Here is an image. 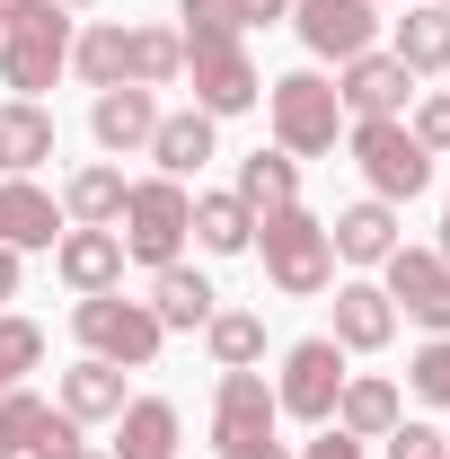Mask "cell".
<instances>
[{
    "label": "cell",
    "instance_id": "1",
    "mask_svg": "<svg viewBox=\"0 0 450 459\" xmlns=\"http://www.w3.org/2000/svg\"><path fill=\"white\" fill-rule=\"evenodd\" d=\"M256 256H265V283L282 300H318L336 283V247H327V221L282 204V212H256Z\"/></svg>",
    "mask_w": 450,
    "mask_h": 459
},
{
    "label": "cell",
    "instance_id": "2",
    "mask_svg": "<svg viewBox=\"0 0 450 459\" xmlns=\"http://www.w3.org/2000/svg\"><path fill=\"white\" fill-rule=\"evenodd\" d=\"M265 115H274V151H291V160H327L336 133H344V107H336V80L327 71L265 80Z\"/></svg>",
    "mask_w": 450,
    "mask_h": 459
},
{
    "label": "cell",
    "instance_id": "3",
    "mask_svg": "<svg viewBox=\"0 0 450 459\" xmlns=\"http://www.w3.org/2000/svg\"><path fill=\"white\" fill-rule=\"evenodd\" d=\"M186 212H195V195L177 186V177H142V186H124V221H115V238H124V256L133 265H177V247L195 238L186 230Z\"/></svg>",
    "mask_w": 450,
    "mask_h": 459
},
{
    "label": "cell",
    "instance_id": "4",
    "mask_svg": "<svg viewBox=\"0 0 450 459\" xmlns=\"http://www.w3.org/2000/svg\"><path fill=\"white\" fill-rule=\"evenodd\" d=\"M344 142H353V169L371 177L380 204H415V195L433 186V151L406 133V115H371V124H353Z\"/></svg>",
    "mask_w": 450,
    "mask_h": 459
},
{
    "label": "cell",
    "instance_id": "5",
    "mask_svg": "<svg viewBox=\"0 0 450 459\" xmlns=\"http://www.w3.org/2000/svg\"><path fill=\"white\" fill-rule=\"evenodd\" d=\"M71 327H80V344H89L98 362H115V371H151L160 344H169V327L151 318V300H115V291H89V300L71 309Z\"/></svg>",
    "mask_w": 450,
    "mask_h": 459
},
{
    "label": "cell",
    "instance_id": "6",
    "mask_svg": "<svg viewBox=\"0 0 450 459\" xmlns=\"http://www.w3.org/2000/svg\"><path fill=\"white\" fill-rule=\"evenodd\" d=\"M212 442H221V459H291L282 451V406H274V389H265V371H221Z\"/></svg>",
    "mask_w": 450,
    "mask_h": 459
},
{
    "label": "cell",
    "instance_id": "7",
    "mask_svg": "<svg viewBox=\"0 0 450 459\" xmlns=\"http://www.w3.org/2000/svg\"><path fill=\"white\" fill-rule=\"evenodd\" d=\"M62 71H71V18H62L54 0H36L18 27H0V80L18 98H45Z\"/></svg>",
    "mask_w": 450,
    "mask_h": 459
},
{
    "label": "cell",
    "instance_id": "8",
    "mask_svg": "<svg viewBox=\"0 0 450 459\" xmlns=\"http://www.w3.org/2000/svg\"><path fill=\"white\" fill-rule=\"evenodd\" d=\"M336 389H344V344L336 336H300L282 353V380H274V406L300 415V424H327L336 415Z\"/></svg>",
    "mask_w": 450,
    "mask_h": 459
},
{
    "label": "cell",
    "instance_id": "9",
    "mask_svg": "<svg viewBox=\"0 0 450 459\" xmlns=\"http://www.w3.org/2000/svg\"><path fill=\"white\" fill-rule=\"evenodd\" d=\"M186 80H195V107L212 115H247L265 98V80H256V62H247V36H229V45H186Z\"/></svg>",
    "mask_w": 450,
    "mask_h": 459
},
{
    "label": "cell",
    "instance_id": "10",
    "mask_svg": "<svg viewBox=\"0 0 450 459\" xmlns=\"http://www.w3.org/2000/svg\"><path fill=\"white\" fill-rule=\"evenodd\" d=\"M380 274H389L380 291L397 300V318H415L424 336H450V265L433 256V247H389Z\"/></svg>",
    "mask_w": 450,
    "mask_h": 459
},
{
    "label": "cell",
    "instance_id": "11",
    "mask_svg": "<svg viewBox=\"0 0 450 459\" xmlns=\"http://www.w3.org/2000/svg\"><path fill=\"white\" fill-rule=\"evenodd\" d=\"M291 27L318 62H353L380 36V0H291Z\"/></svg>",
    "mask_w": 450,
    "mask_h": 459
},
{
    "label": "cell",
    "instance_id": "12",
    "mask_svg": "<svg viewBox=\"0 0 450 459\" xmlns=\"http://www.w3.org/2000/svg\"><path fill=\"white\" fill-rule=\"evenodd\" d=\"M406 98H415V71L397 54H353V62H336V107L353 115V124H371V115H406Z\"/></svg>",
    "mask_w": 450,
    "mask_h": 459
},
{
    "label": "cell",
    "instance_id": "13",
    "mask_svg": "<svg viewBox=\"0 0 450 459\" xmlns=\"http://www.w3.org/2000/svg\"><path fill=\"white\" fill-rule=\"evenodd\" d=\"M327 424L353 433V442H389L397 424H406V398H397V380H380V371H344L336 415H327Z\"/></svg>",
    "mask_w": 450,
    "mask_h": 459
},
{
    "label": "cell",
    "instance_id": "14",
    "mask_svg": "<svg viewBox=\"0 0 450 459\" xmlns=\"http://www.w3.org/2000/svg\"><path fill=\"white\" fill-rule=\"evenodd\" d=\"M62 230L71 221H62V204L36 186V177H0V247L27 256V247H54Z\"/></svg>",
    "mask_w": 450,
    "mask_h": 459
},
{
    "label": "cell",
    "instance_id": "15",
    "mask_svg": "<svg viewBox=\"0 0 450 459\" xmlns=\"http://www.w3.org/2000/svg\"><path fill=\"white\" fill-rule=\"evenodd\" d=\"M89 133H98V151H151V133H160V98L151 89H98V107H89Z\"/></svg>",
    "mask_w": 450,
    "mask_h": 459
},
{
    "label": "cell",
    "instance_id": "16",
    "mask_svg": "<svg viewBox=\"0 0 450 459\" xmlns=\"http://www.w3.org/2000/svg\"><path fill=\"white\" fill-rule=\"evenodd\" d=\"M54 274L80 291V300H89V291H115L124 283V238H115V230H62L54 238Z\"/></svg>",
    "mask_w": 450,
    "mask_h": 459
},
{
    "label": "cell",
    "instance_id": "17",
    "mask_svg": "<svg viewBox=\"0 0 450 459\" xmlns=\"http://www.w3.org/2000/svg\"><path fill=\"white\" fill-rule=\"evenodd\" d=\"M177 442H186V424H177L169 398H124V415H115V451H107V459H177Z\"/></svg>",
    "mask_w": 450,
    "mask_h": 459
},
{
    "label": "cell",
    "instance_id": "18",
    "mask_svg": "<svg viewBox=\"0 0 450 459\" xmlns=\"http://www.w3.org/2000/svg\"><path fill=\"white\" fill-rule=\"evenodd\" d=\"M397 336V300L380 283H336V344L344 353H380Z\"/></svg>",
    "mask_w": 450,
    "mask_h": 459
},
{
    "label": "cell",
    "instance_id": "19",
    "mask_svg": "<svg viewBox=\"0 0 450 459\" xmlns=\"http://www.w3.org/2000/svg\"><path fill=\"white\" fill-rule=\"evenodd\" d=\"M54 406L71 415V424H115V415H124V371L89 353V362H71V371H62Z\"/></svg>",
    "mask_w": 450,
    "mask_h": 459
},
{
    "label": "cell",
    "instance_id": "20",
    "mask_svg": "<svg viewBox=\"0 0 450 459\" xmlns=\"http://www.w3.org/2000/svg\"><path fill=\"white\" fill-rule=\"evenodd\" d=\"M327 247H336L344 265H380L397 247V204H380V195L371 204H344L336 221H327Z\"/></svg>",
    "mask_w": 450,
    "mask_h": 459
},
{
    "label": "cell",
    "instance_id": "21",
    "mask_svg": "<svg viewBox=\"0 0 450 459\" xmlns=\"http://www.w3.org/2000/svg\"><path fill=\"white\" fill-rule=\"evenodd\" d=\"M62 221H71V230H115V221H124V169H115V160L71 169V186H62Z\"/></svg>",
    "mask_w": 450,
    "mask_h": 459
},
{
    "label": "cell",
    "instance_id": "22",
    "mask_svg": "<svg viewBox=\"0 0 450 459\" xmlns=\"http://www.w3.org/2000/svg\"><path fill=\"white\" fill-rule=\"evenodd\" d=\"M415 80H433V71H450V9L442 0H415L406 18H397V45H389Z\"/></svg>",
    "mask_w": 450,
    "mask_h": 459
},
{
    "label": "cell",
    "instance_id": "23",
    "mask_svg": "<svg viewBox=\"0 0 450 459\" xmlns=\"http://www.w3.org/2000/svg\"><path fill=\"white\" fill-rule=\"evenodd\" d=\"M124 80H133V89L186 80V36H177V27H124Z\"/></svg>",
    "mask_w": 450,
    "mask_h": 459
},
{
    "label": "cell",
    "instance_id": "24",
    "mask_svg": "<svg viewBox=\"0 0 450 459\" xmlns=\"http://www.w3.org/2000/svg\"><path fill=\"white\" fill-rule=\"evenodd\" d=\"M151 160H160V177H186L212 160V115L203 107H186V115H160V133H151Z\"/></svg>",
    "mask_w": 450,
    "mask_h": 459
},
{
    "label": "cell",
    "instance_id": "25",
    "mask_svg": "<svg viewBox=\"0 0 450 459\" xmlns=\"http://www.w3.org/2000/svg\"><path fill=\"white\" fill-rule=\"evenodd\" d=\"M229 195H238L247 212H282V204H300V160H291V151H247Z\"/></svg>",
    "mask_w": 450,
    "mask_h": 459
},
{
    "label": "cell",
    "instance_id": "26",
    "mask_svg": "<svg viewBox=\"0 0 450 459\" xmlns=\"http://www.w3.org/2000/svg\"><path fill=\"white\" fill-rule=\"evenodd\" d=\"M186 230H195V247H203V256H238V247H256V212H247L238 195H195Z\"/></svg>",
    "mask_w": 450,
    "mask_h": 459
},
{
    "label": "cell",
    "instance_id": "27",
    "mask_svg": "<svg viewBox=\"0 0 450 459\" xmlns=\"http://www.w3.org/2000/svg\"><path fill=\"white\" fill-rule=\"evenodd\" d=\"M212 300H221V291L203 283L195 265H160V274H151V318H160V327H203Z\"/></svg>",
    "mask_w": 450,
    "mask_h": 459
},
{
    "label": "cell",
    "instance_id": "28",
    "mask_svg": "<svg viewBox=\"0 0 450 459\" xmlns=\"http://www.w3.org/2000/svg\"><path fill=\"white\" fill-rule=\"evenodd\" d=\"M36 160H54V115L36 107V98H9L0 107V169H36Z\"/></svg>",
    "mask_w": 450,
    "mask_h": 459
},
{
    "label": "cell",
    "instance_id": "29",
    "mask_svg": "<svg viewBox=\"0 0 450 459\" xmlns=\"http://www.w3.org/2000/svg\"><path fill=\"white\" fill-rule=\"evenodd\" d=\"M203 344H212L221 371H256V353H265V318H256V309H212V318H203Z\"/></svg>",
    "mask_w": 450,
    "mask_h": 459
},
{
    "label": "cell",
    "instance_id": "30",
    "mask_svg": "<svg viewBox=\"0 0 450 459\" xmlns=\"http://www.w3.org/2000/svg\"><path fill=\"white\" fill-rule=\"evenodd\" d=\"M71 71H80L89 89H124V27H89V36H71Z\"/></svg>",
    "mask_w": 450,
    "mask_h": 459
},
{
    "label": "cell",
    "instance_id": "31",
    "mask_svg": "<svg viewBox=\"0 0 450 459\" xmlns=\"http://www.w3.org/2000/svg\"><path fill=\"white\" fill-rule=\"evenodd\" d=\"M36 362H45V327H36V318H9V309H0V389H18V380H27Z\"/></svg>",
    "mask_w": 450,
    "mask_h": 459
},
{
    "label": "cell",
    "instance_id": "32",
    "mask_svg": "<svg viewBox=\"0 0 450 459\" xmlns=\"http://www.w3.org/2000/svg\"><path fill=\"white\" fill-rule=\"evenodd\" d=\"M177 18H186V27H177L186 45H229V36H247V18H238V0H186Z\"/></svg>",
    "mask_w": 450,
    "mask_h": 459
},
{
    "label": "cell",
    "instance_id": "33",
    "mask_svg": "<svg viewBox=\"0 0 450 459\" xmlns=\"http://www.w3.org/2000/svg\"><path fill=\"white\" fill-rule=\"evenodd\" d=\"M406 380H415V398H424V406H450V336H424V344H415Z\"/></svg>",
    "mask_w": 450,
    "mask_h": 459
},
{
    "label": "cell",
    "instance_id": "34",
    "mask_svg": "<svg viewBox=\"0 0 450 459\" xmlns=\"http://www.w3.org/2000/svg\"><path fill=\"white\" fill-rule=\"evenodd\" d=\"M36 415H45V398H36V389H0V459H27Z\"/></svg>",
    "mask_w": 450,
    "mask_h": 459
},
{
    "label": "cell",
    "instance_id": "35",
    "mask_svg": "<svg viewBox=\"0 0 450 459\" xmlns=\"http://www.w3.org/2000/svg\"><path fill=\"white\" fill-rule=\"evenodd\" d=\"M27 459H80V424H71L62 406H45L36 433H27Z\"/></svg>",
    "mask_w": 450,
    "mask_h": 459
},
{
    "label": "cell",
    "instance_id": "36",
    "mask_svg": "<svg viewBox=\"0 0 450 459\" xmlns=\"http://www.w3.org/2000/svg\"><path fill=\"white\" fill-rule=\"evenodd\" d=\"M406 133H415V142H424V151H450V89H433V98H424V107L406 115Z\"/></svg>",
    "mask_w": 450,
    "mask_h": 459
},
{
    "label": "cell",
    "instance_id": "37",
    "mask_svg": "<svg viewBox=\"0 0 450 459\" xmlns=\"http://www.w3.org/2000/svg\"><path fill=\"white\" fill-rule=\"evenodd\" d=\"M389 459H450V433H433V424H397Z\"/></svg>",
    "mask_w": 450,
    "mask_h": 459
},
{
    "label": "cell",
    "instance_id": "38",
    "mask_svg": "<svg viewBox=\"0 0 450 459\" xmlns=\"http://www.w3.org/2000/svg\"><path fill=\"white\" fill-rule=\"evenodd\" d=\"M300 459H362V442H353V433H336V424H327V433H318V442H309V451Z\"/></svg>",
    "mask_w": 450,
    "mask_h": 459
},
{
    "label": "cell",
    "instance_id": "39",
    "mask_svg": "<svg viewBox=\"0 0 450 459\" xmlns=\"http://www.w3.org/2000/svg\"><path fill=\"white\" fill-rule=\"evenodd\" d=\"M238 18L247 27H274V18H291V0H238Z\"/></svg>",
    "mask_w": 450,
    "mask_h": 459
},
{
    "label": "cell",
    "instance_id": "40",
    "mask_svg": "<svg viewBox=\"0 0 450 459\" xmlns=\"http://www.w3.org/2000/svg\"><path fill=\"white\" fill-rule=\"evenodd\" d=\"M18 300V247H0V309Z\"/></svg>",
    "mask_w": 450,
    "mask_h": 459
},
{
    "label": "cell",
    "instance_id": "41",
    "mask_svg": "<svg viewBox=\"0 0 450 459\" xmlns=\"http://www.w3.org/2000/svg\"><path fill=\"white\" fill-rule=\"evenodd\" d=\"M27 9H36V0H0V27H18V18H27Z\"/></svg>",
    "mask_w": 450,
    "mask_h": 459
},
{
    "label": "cell",
    "instance_id": "42",
    "mask_svg": "<svg viewBox=\"0 0 450 459\" xmlns=\"http://www.w3.org/2000/svg\"><path fill=\"white\" fill-rule=\"evenodd\" d=\"M433 256H442V265H450V221H442V238H433Z\"/></svg>",
    "mask_w": 450,
    "mask_h": 459
},
{
    "label": "cell",
    "instance_id": "43",
    "mask_svg": "<svg viewBox=\"0 0 450 459\" xmlns=\"http://www.w3.org/2000/svg\"><path fill=\"white\" fill-rule=\"evenodd\" d=\"M54 9H89V0H54Z\"/></svg>",
    "mask_w": 450,
    "mask_h": 459
},
{
    "label": "cell",
    "instance_id": "44",
    "mask_svg": "<svg viewBox=\"0 0 450 459\" xmlns=\"http://www.w3.org/2000/svg\"><path fill=\"white\" fill-rule=\"evenodd\" d=\"M80 459H98V451H80Z\"/></svg>",
    "mask_w": 450,
    "mask_h": 459
},
{
    "label": "cell",
    "instance_id": "45",
    "mask_svg": "<svg viewBox=\"0 0 450 459\" xmlns=\"http://www.w3.org/2000/svg\"><path fill=\"white\" fill-rule=\"evenodd\" d=\"M442 9H450V0H442Z\"/></svg>",
    "mask_w": 450,
    "mask_h": 459
}]
</instances>
